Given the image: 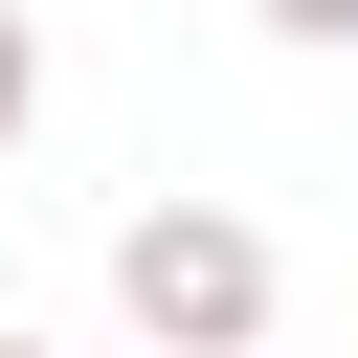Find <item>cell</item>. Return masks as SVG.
Instances as JSON below:
<instances>
[{"label": "cell", "mask_w": 358, "mask_h": 358, "mask_svg": "<svg viewBox=\"0 0 358 358\" xmlns=\"http://www.w3.org/2000/svg\"><path fill=\"white\" fill-rule=\"evenodd\" d=\"M268 224L246 201H134L112 224V313H134V358H268Z\"/></svg>", "instance_id": "cell-1"}, {"label": "cell", "mask_w": 358, "mask_h": 358, "mask_svg": "<svg viewBox=\"0 0 358 358\" xmlns=\"http://www.w3.org/2000/svg\"><path fill=\"white\" fill-rule=\"evenodd\" d=\"M22 134H45V22L0 0V157H22Z\"/></svg>", "instance_id": "cell-2"}, {"label": "cell", "mask_w": 358, "mask_h": 358, "mask_svg": "<svg viewBox=\"0 0 358 358\" xmlns=\"http://www.w3.org/2000/svg\"><path fill=\"white\" fill-rule=\"evenodd\" d=\"M246 22H268V45H358V0H246Z\"/></svg>", "instance_id": "cell-3"}, {"label": "cell", "mask_w": 358, "mask_h": 358, "mask_svg": "<svg viewBox=\"0 0 358 358\" xmlns=\"http://www.w3.org/2000/svg\"><path fill=\"white\" fill-rule=\"evenodd\" d=\"M0 358H45V336H0Z\"/></svg>", "instance_id": "cell-4"}]
</instances>
